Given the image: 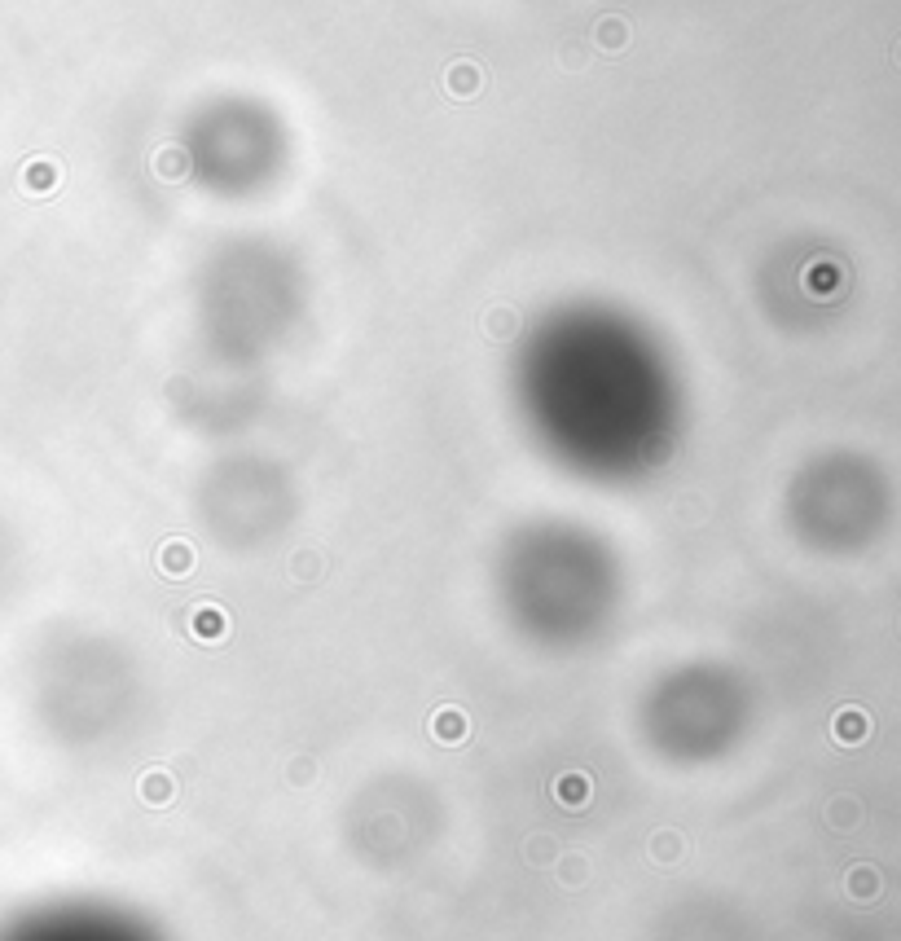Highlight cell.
<instances>
[{"label": "cell", "instance_id": "cell-1", "mask_svg": "<svg viewBox=\"0 0 901 941\" xmlns=\"http://www.w3.org/2000/svg\"><path fill=\"white\" fill-rule=\"evenodd\" d=\"M0 941H163V933L137 911L106 902H53L14 915Z\"/></svg>", "mask_w": 901, "mask_h": 941}, {"label": "cell", "instance_id": "cell-2", "mask_svg": "<svg viewBox=\"0 0 901 941\" xmlns=\"http://www.w3.org/2000/svg\"><path fill=\"white\" fill-rule=\"evenodd\" d=\"M866 713H858V708H844L840 713V722H836V735H840V744H862L866 739Z\"/></svg>", "mask_w": 901, "mask_h": 941}, {"label": "cell", "instance_id": "cell-3", "mask_svg": "<svg viewBox=\"0 0 901 941\" xmlns=\"http://www.w3.org/2000/svg\"><path fill=\"white\" fill-rule=\"evenodd\" d=\"M858 880H849V884H858V893H875V871L871 867H862V871H853Z\"/></svg>", "mask_w": 901, "mask_h": 941}, {"label": "cell", "instance_id": "cell-4", "mask_svg": "<svg viewBox=\"0 0 901 941\" xmlns=\"http://www.w3.org/2000/svg\"><path fill=\"white\" fill-rule=\"evenodd\" d=\"M897 62H901V49H897Z\"/></svg>", "mask_w": 901, "mask_h": 941}]
</instances>
